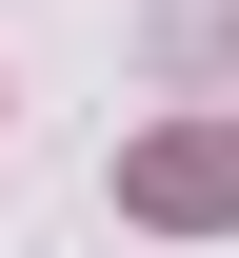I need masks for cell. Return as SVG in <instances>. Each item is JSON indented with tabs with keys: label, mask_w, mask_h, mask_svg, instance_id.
Here are the masks:
<instances>
[{
	"label": "cell",
	"mask_w": 239,
	"mask_h": 258,
	"mask_svg": "<svg viewBox=\"0 0 239 258\" xmlns=\"http://www.w3.org/2000/svg\"><path fill=\"white\" fill-rule=\"evenodd\" d=\"M120 199H139V219H239V119H179V139H139V159H120Z\"/></svg>",
	"instance_id": "1"
}]
</instances>
